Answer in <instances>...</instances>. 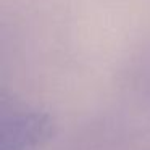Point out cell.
I'll return each mask as SVG.
<instances>
[{
    "label": "cell",
    "instance_id": "cell-1",
    "mask_svg": "<svg viewBox=\"0 0 150 150\" xmlns=\"http://www.w3.org/2000/svg\"><path fill=\"white\" fill-rule=\"evenodd\" d=\"M52 134L53 120L47 113H18L0 124V150H33Z\"/></svg>",
    "mask_w": 150,
    "mask_h": 150
}]
</instances>
